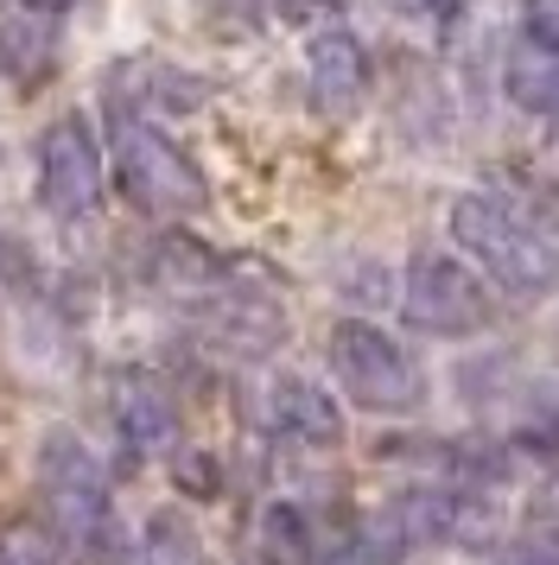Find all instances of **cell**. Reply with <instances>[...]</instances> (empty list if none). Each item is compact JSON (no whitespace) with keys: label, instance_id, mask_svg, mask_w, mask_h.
Segmentation results:
<instances>
[{"label":"cell","instance_id":"cell-17","mask_svg":"<svg viewBox=\"0 0 559 565\" xmlns=\"http://www.w3.org/2000/svg\"><path fill=\"white\" fill-rule=\"evenodd\" d=\"M528 39H540V45L559 52V0H534L528 7Z\"/></svg>","mask_w":559,"mask_h":565},{"label":"cell","instance_id":"cell-14","mask_svg":"<svg viewBox=\"0 0 559 565\" xmlns=\"http://www.w3.org/2000/svg\"><path fill=\"white\" fill-rule=\"evenodd\" d=\"M134 565H203L198 534H191L178 514H152L147 534H140V553H134Z\"/></svg>","mask_w":559,"mask_h":565},{"label":"cell","instance_id":"cell-2","mask_svg":"<svg viewBox=\"0 0 559 565\" xmlns=\"http://www.w3.org/2000/svg\"><path fill=\"white\" fill-rule=\"evenodd\" d=\"M445 223H452V242L471 255V267L496 292H508L515 306H534V299L553 292L559 255L528 210L503 204L496 191H464V198H452V216Z\"/></svg>","mask_w":559,"mask_h":565},{"label":"cell","instance_id":"cell-10","mask_svg":"<svg viewBox=\"0 0 559 565\" xmlns=\"http://www.w3.org/2000/svg\"><path fill=\"white\" fill-rule=\"evenodd\" d=\"M267 426L299 451H337L344 445V407L312 375H280L267 387Z\"/></svg>","mask_w":559,"mask_h":565},{"label":"cell","instance_id":"cell-12","mask_svg":"<svg viewBox=\"0 0 559 565\" xmlns=\"http://www.w3.org/2000/svg\"><path fill=\"white\" fill-rule=\"evenodd\" d=\"M57 71V26L51 13L25 7V0H0V77L39 89Z\"/></svg>","mask_w":559,"mask_h":565},{"label":"cell","instance_id":"cell-15","mask_svg":"<svg viewBox=\"0 0 559 565\" xmlns=\"http://www.w3.org/2000/svg\"><path fill=\"white\" fill-rule=\"evenodd\" d=\"M0 565H64V553H57L45 521L13 514V521H0Z\"/></svg>","mask_w":559,"mask_h":565},{"label":"cell","instance_id":"cell-19","mask_svg":"<svg viewBox=\"0 0 559 565\" xmlns=\"http://www.w3.org/2000/svg\"><path fill=\"white\" fill-rule=\"evenodd\" d=\"M25 7H39V13H51V20H57V13H64V7H76V0H25Z\"/></svg>","mask_w":559,"mask_h":565},{"label":"cell","instance_id":"cell-3","mask_svg":"<svg viewBox=\"0 0 559 565\" xmlns=\"http://www.w3.org/2000/svg\"><path fill=\"white\" fill-rule=\"evenodd\" d=\"M325 356L337 387L350 394V407L381 413V419H407L426 407V369L407 356V343H394L369 318H337Z\"/></svg>","mask_w":559,"mask_h":565},{"label":"cell","instance_id":"cell-13","mask_svg":"<svg viewBox=\"0 0 559 565\" xmlns=\"http://www.w3.org/2000/svg\"><path fill=\"white\" fill-rule=\"evenodd\" d=\"M508 103L528 108V115H547V121H559V52L553 45H540V39H515V52H508Z\"/></svg>","mask_w":559,"mask_h":565},{"label":"cell","instance_id":"cell-9","mask_svg":"<svg viewBox=\"0 0 559 565\" xmlns=\"http://www.w3.org/2000/svg\"><path fill=\"white\" fill-rule=\"evenodd\" d=\"M350 521H330V514L305 509V502H267L261 514V553L267 565H330L350 546Z\"/></svg>","mask_w":559,"mask_h":565},{"label":"cell","instance_id":"cell-11","mask_svg":"<svg viewBox=\"0 0 559 565\" xmlns=\"http://www.w3.org/2000/svg\"><path fill=\"white\" fill-rule=\"evenodd\" d=\"M305 77H312V96L330 115H350L362 96H369V52L350 26H318L305 39Z\"/></svg>","mask_w":559,"mask_h":565},{"label":"cell","instance_id":"cell-8","mask_svg":"<svg viewBox=\"0 0 559 565\" xmlns=\"http://www.w3.org/2000/svg\"><path fill=\"white\" fill-rule=\"evenodd\" d=\"M108 108L115 115H140V121H152V115H191V108H203V77L178 71L166 57H127L122 71L108 77Z\"/></svg>","mask_w":559,"mask_h":565},{"label":"cell","instance_id":"cell-1","mask_svg":"<svg viewBox=\"0 0 559 565\" xmlns=\"http://www.w3.org/2000/svg\"><path fill=\"white\" fill-rule=\"evenodd\" d=\"M39 502H45V527L57 540L64 565H127V527L115 514V489L102 458L76 433H45L39 438Z\"/></svg>","mask_w":559,"mask_h":565},{"label":"cell","instance_id":"cell-20","mask_svg":"<svg viewBox=\"0 0 559 565\" xmlns=\"http://www.w3.org/2000/svg\"><path fill=\"white\" fill-rule=\"evenodd\" d=\"M254 565H267V559H254Z\"/></svg>","mask_w":559,"mask_h":565},{"label":"cell","instance_id":"cell-7","mask_svg":"<svg viewBox=\"0 0 559 565\" xmlns=\"http://www.w3.org/2000/svg\"><path fill=\"white\" fill-rule=\"evenodd\" d=\"M108 426L127 458H159L178 445V401L152 369H122L108 382Z\"/></svg>","mask_w":559,"mask_h":565},{"label":"cell","instance_id":"cell-18","mask_svg":"<svg viewBox=\"0 0 559 565\" xmlns=\"http://www.w3.org/2000/svg\"><path fill=\"white\" fill-rule=\"evenodd\" d=\"M394 13H413V20H452L464 0H388Z\"/></svg>","mask_w":559,"mask_h":565},{"label":"cell","instance_id":"cell-4","mask_svg":"<svg viewBox=\"0 0 559 565\" xmlns=\"http://www.w3.org/2000/svg\"><path fill=\"white\" fill-rule=\"evenodd\" d=\"M108 159H115V184H122V198L134 210H147V216H191V210L210 204V179L198 172V159L184 153L159 121L115 115Z\"/></svg>","mask_w":559,"mask_h":565},{"label":"cell","instance_id":"cell-16","mask_svg":"<svg viewBox=\"0 0 559 565\" xmlns=\"http://www.w3.org/2000/svg\"><path fill=\"white\" fill-rule=\"evenodd\" d=\"M496 565H559V521H534V527H521Z\"/></svg>","mask_w":559,"mask_h":565},{"label":"cell","instance_id":"cell-5","mask_svg":"<svg viewBox=\"0 0 559 565\" xmlns=\"http://www.w3.org/2000/svg\"><path fill=\"white\" fill-rule=\"evenodd\" d=\"M401 318L426 337H477V331L496 324V299H489V286H483L457 255L426 248V255L407 260Z\"/></svg>","mask_w":559,"mask_h":565},{"label":"cell","instance_id":"cell-6","mask_svg":"<svg viewBox=\"0 0 559 565\" xmlns=\"http://www.w3.org/2000/svg\"><path fill=\"white\" fill-rule=\"evenodd\" d=\"M39 204L57 223H83L102 204V140L89 115H57L39 134Z\"/></svg>","mask_w":559,"mask_h":565}]
</instances>
